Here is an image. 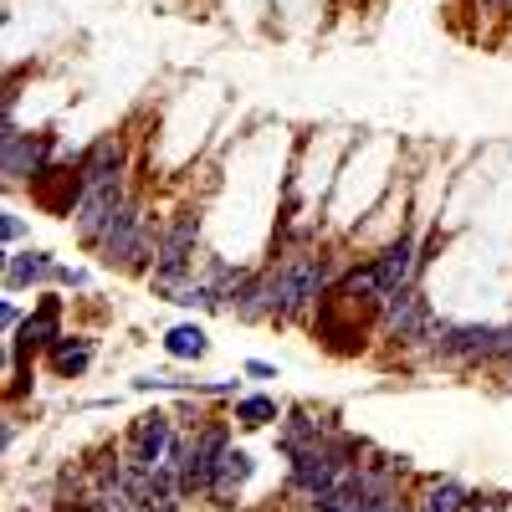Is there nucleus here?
<instances>
[{
    "label": "nucleus",
    "mask_w": 512,
    "mask_h": 512,
    "mask_svg": "<svg viewBox=\"0 0 512 512\" xmlns=\"http://www.w3.org/2000/svg\"><path fill=\"white\" fill-rule=\"evenodd\" d=\"M57 282H62V287H72V292H82V287H88V272H82V267H62V272H57Z\"/></svg>",
    "instance_id": "nucleus-22"
},
{
    "label": "nucleus",
    "mask_w": 512,
    "mask_h": 512,
    "mask_svg": "<svg viewBox=\"0 0 512 512\" xmlns=\"http://www.w3.org/2000/svg\"><path fill=\"white\" fill-rule=\"evenodd\" d=\"M231 451V425H200L195 431V446H190V461L180 466V492L185 502H200L216 492V472Z\"/></svg>",
    "instance_id": "nucleus-6"
},
{
    "label": "nucleus",
    "mask_w": 512,
    "mask_h": 512,
    "mask_svg": "<svg viewBox=\"0 0 512 512\" xmlns=\"http://www.w3.org/2000/svg\"><path fill=\"white\" fill-rule=\"evenodd\" d=\"M169 441H175V415H139L134 425H128V436H123V466L128 472H154V466H164V451Z\"/></svg>",
    "instance_id": "nucleus-8"
},
{
    "label": "nucleus",
    "mask_w": 512,
    "mask_h": 512,
    "mask_svg": "<svg viewBox=\"0 0 512 512\" xmlns=\"http://www.w3.org/2000/svg\"><path fill=\"white\" fill-rule=\"evenodd\" d=\"M256 477V456L231 446L226 461H221V472H216V492H210V502H221V507H236V497L246 492V482Z\"/></svg>",
    "instance_id": "nucleus-16"
},
{
    "label": "nucleus",
    "mask_w": 512,
    "mask_h": 512,
    "mask_svg": "<svg viewBox=\"0 0 512 512\" xmlns=\"http://www.w3.org/2000/svg\"><path fill=\"white\" fill-rule=\"evenodd\" d=\"M128 200H134V195H128V180L123 175L108 180V185H93L88 195H82V205H77V236L88 241V246H103V236L113 231V221L123 216Z\"/></svg>",
    "instance_id": "nucleus-10"
},
{
    "label": "nucleus",
    "mask_w": 512,
    "mask_h": 512,
    "mask_svg": "<svg viewBox=\"0 0 512 512\" xmlns=\"http://www.w3.org/2000/svg\"><path fill=\"white\" fill-rule=\"evenodd\" d=\"M164 354L169 359H205L210 354V338H205L200 323H175V328L164 333Z\"/></svg>",
    "instance_id": "nucleus-19"
},
{
    "label": "nucleus",
    "mask_w": 512,
    "mask_h": 512,
    "mask_svg": "<svg viewBox=\"0 0 512 512\" xmlns=\"http://www.w3.org/2000/svg\"><path fill=\"white\" fill-rule=\"evenodd\" d=\"M472 492H466L461 482H451V477H436V482H425V492H420V512H472Z\"/></svg>",
    "instance_id": "nucleus-18"
},
{
    "label": "nucleus",
    "mask_w": 512,
    "mask_h": 512,
    "mask_svg": "<svg viewBox=\"0 0 512 512\" xmlns=\"http://www.w3.org/2000/svg\"><path fill=\"white\" fill-rule=\"evenodd\" d=\"M425 349L446 364H492L502 359V323H441L436 318Z\"/></svg>",
    "instance_id": "nucleus-4"
},
{
    "label": "nucleus",
    "mask_w": 512,
    "mask_h": 512,
    "mask_svg": "<svg viewBox=\"0 0 512 512\" xmlns=\"http://www.w3.org/2000/svg\"><path fill=\"white\" fill-rule=\"evenodd\" d=\"M82 195H88V180H82L77 159H57L47 175H36V180H31V200H36V205H47V210H57V216H77Z\"/></svg>",
    "instance_id": "nucleus-11"
},
{
    "label": "nucleus",
    "mask_w": 512,
    "mask_h": 512,
    "mask_svg": "<svg viewBox=\"0 0 512 512\" xmlns=\"http://www.w3.org/2000/svg\"><path fill=\"white\" fill-rule=\"evenodd\" d=\"M77 169H82V180H88V190H93V185H108V180H118V175H128V144H123V134L93 139L88 149L77 154Z\"/></svg>",
    "instance_id": "nucleus-14"
},
{
    "label": "nucleus",
    "mask_w": 512,
    "mask_h": 512,
    "mask_svg": "<svg viewBox=\"0 0 512 512\" xmlns=\"http://www.w3.org/2000/svg\"><path fill=\"white\" fill-rule=\"evenodd\" d=\"M267 277H272V318H292V313L323 303V297L333 292L338 267H333L328 251H297V256L272 262Z\"/></svg>",
    "instance_id": "nucleus-1"
},
{
    "label": "nucleus",
    "mask_w": 512,
    "mask_h": 512,
    "mask_svg": "<svg viewBox=\"0 0 512 512\" xmlns=\"http://www.w3.org/2000/svg\"><path fill=\"white\" fill-rule=\"evenodd\" d=\"M282 415L287 410L272 395H236V425H246V431H262V425H272Z\"/></svg>",
    "instance_id": "nucleus-20"
},
{
    "label": "nucleus",
    "mask_w": 512,
    "mask_h": 512,
    "mask_svg": "<svg viewBox=\"0 0 512 512\" xmlns=\"http://www.w3.org/2000/svg\"><path fill=\"white\" fill-rule=\"evenodd\" d=\"M47 359H52V374H57V379H77L82 369L93 364V338H82V333H62L57 344L47 349Z\"/></svg>",
    "instance_id": "nucleus-17"
},
{
    "label": "nucleus",
    "mask_w": 512,
    "mask_h": 512,
    "mask_svg": "<svg viewBox=\"0 0 512 512\" xmlns=\"http://www.w3.org/2000/svg\"><path fill=\"white\" fill-rule=\"evenodd\" d=\"M420 246H415V236H400V241H390L379 256H374V272H379V297H395V292H405V287H415V272H420Z\"/></svg>",
    "instance_id": "nucleus-12"
},
{
    "label": "nucleus",
    "mask_w": 512,
    "mask_h": 512,
    "mask_svg": "<svg viewBox=\"0 0 512 512\" xmlns=\"http://www.w3.org/2000/svg\"><path fill=\"white\" fill-rule=\"evenodd\" d=\"M57 272H62V262L52 251H6V292H21V287H47V282H57Z\"/></svg>",
    "instance_id": "nucleus-15"
},
{
    "label": "nucleus",
    "mask_w": 512,
    "mask_h": 512,
    "mask_svg": "<svg viewBox=\"0 0 512 512\" xmlns=\"http://www.w3.org/2000/svg\"><path fill=\"white\" fill-rule=\"evenodd\" d=\"M52 164H57V134H26V128H16V118L0 123V169H6V185H31Z\"/></svg>",
    "instance_id": "nucleus-5"
},
{
    "label": "nucleus",
    "mask_w": 512,
    "mask_h": 512,
    "mask_svg": "<svg viewBox=\"0 0 512 512\" xmlns=\"http://www.w3.org/2000/svg\"><path fill=\"white\" fill-rule=\"evenodd\" d=\"M26 236V221L16 216V210H6V216H0V241H6V246H16Z\"/></svg>",
    "instance_id": "nucleus-21"
},
{
    "label": "nucleus",
    "mask_w": 512,
    "mask_h": 512,
    "mask_svg": "<svg viewBox=\"0 0 512 512\" xmlns=\"http://www.w3.org/2000/svg\"><path fill=\"white\" fill-rule=\"evenodd\" d=\"M492 6H512V0H492Z\"/></svg>",
    "instance_id": "nucleus-26"
},
{
    "label": "nucleus",
    "mask_w": 512,
    "mask_h": 512,
    "mask_svg": "<svg viewBox=\"0 0 512 512\" xmlns=\"http://www.w3.org/2000/svg\"><path fill=\"white\" fill-rule=\"evenodd\" d=\"M195 246H200V216L195 210H180V216L159 231V256H154V292L159 297L195 282Z\"/></svg>",
    "instance_id": "nucleus-2"
},
{
    "label": "nucleus",
    "mask_w": 512,
    "mask_h": 512,
    "mask_svg": "<svg viewBox=\"0 0 512 512\" xmlns=\"http://www.w3.org/2000/svg\"><path fill=\"white\" fill-rule=\"evenodd\" d=\"M246 379H277V364H267V359H246Z\"/></svg>",
    "instance_id": "nucleus-24"
},
{
    "label": "nucleus",
    "mask_w": 512,
    "mask_h": 512,
    "mask_svg": "<svg viewBox=\"0 0 512 512\" xmlns=\"http://www.w3.org/2000/svg\"><path fill=\"white\" fill-rule=\"evenodd\" d=\"M21 328V313H16V303L6 297V303H0V333H16Z\"/></svg>",
    "instance_id": "nucleus-23"
},
{
    "label": "nucleus",
    "mask_w": 512,
    "mask_h": 512,
    "mask_svg": "<svg viewBox=\"0 0 512 512\" xmlns=\"http://www.w3.org/2000/svg\"><path fill=\"white\" fill-rule=\"evenodd\" d=\"M62 338V297H41L36 313L21 318V328L11 333V369H26L36 354H47Z\"/></svg>",
    "instance_id": "nucleus-9"
},
{
    "label": "nucleus",
    "mask_w": 512,
    "mask_h": 512,
    "mask_svg": "<svg viewBox=\"0 0 512 512\" xmlns=\"http://www.w3.org/2000/svg\"><path fill=\"white\" fill-rule=\"evenodd\" d=\"M333 436H338V420H333V415H318V410H308V405H292L287 420H282L277 451L292 461L303 446H323V441H333Z\"/></svg>",
    "instance_id": "nucleus-13"
},
{
    "label": "nucleus",
    "mask_w": 512,
    "mask_h": 512,
    "mask_svg": "<svg viewBox=\"0 0 512 512\" xmlns=\"http://www.w3.org/2000/svg\"><path fill=\"white\" fill-rule=\"evenodd\" d=\"M103 262L108 267H123V272H139L149 256H159V226H154V216L139 205V200H128L123 205V216L113 221V231L103 236Z\"/></svg>",
    "instance_id": "nucleus-3"
},
{
    "label": "nucleus",
    "mask_w": 512,
    "mask_h": 512,
    "mask_svg": "<svg viewBox=\"0 0 512 512\" xmlns=\"http://www.w3.org/2000/svg\"><path fill=\"white\" fill-rule=\"evenodd\" d=\"M502 364H512V323H502Z\"/></svg>",
    "instance_id": "nucleus-25"
},
{
    "label": "nucleus",
    "mask_w": 512,
    "mask_h": 512,
    "mask_svg": "<svg viewBox=\"0 0 512 512\" xmlns=\"http://www.w3.org/2000/svg\"><path fill=\"white\" fill-rule=\"evenodd\" d=\"M379 328H384V338H390V344H400V349L425 344V338H431V328H436L431 297H425L420 287H405V292H395V297H384V303H379Z\"/></svg>",
    "instance_id": "nucleus-7"
}]
</instances>
